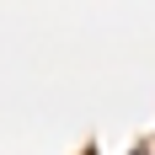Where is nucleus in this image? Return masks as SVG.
<instances>
[{
    "instance_id": "1",
    "label": "nucleus",
    "mask_w": 155,
    "mask_h": 155,
    "mask_svg": "<svg viewBox=\"0 0 155 155\" xmlns=\"http://www.w3.org/2000/svg\"><path fill=\"white\" fill-rule=\"evenodd\" d=\"M134 155H150V150H134Z\"/></svg>"
}]
</instances>
